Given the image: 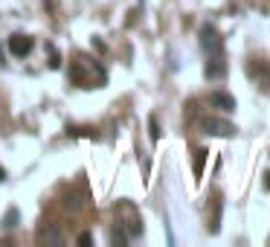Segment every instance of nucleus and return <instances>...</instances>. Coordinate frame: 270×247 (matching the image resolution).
<instances>
[{
	"instance_id": "obj_10",
	"label": "nucleus",
	"mask_w": 270,
	"mask_h": 247,
	"mask_svg": "<svg viewBox=\"0 0 270 247\" xmlns=\"http://www.w3.org/2000/svg\"><path fill=\"white\" fill-rule=\"evenodd\" d=\"M203 160H206V152H203V149H198V152H195V177L203 175Z\"/></svg>"
},
{
	"instance_id": "obj_12",
	"label": "nucleus",
	"mask_w": 270,
	"mask_h": 247,
	"mask_svg": "<svg viewBox=\"0 0 270 247\" xmlns=\"http://www.w3.org/2000/svg\"><path fill=\"white\" fill-rule=\"evenodd\" d=\"M47 50H49V67H52V70H59V67H61V53L52 47V44H49Z\"/></svg>"
},
{
	"instance_id": "obj_7",
	"label": "nucleus",
	"mask_w": 270,
	"mask_h": 247,
	"mask_svg": "<svg viewBox=\"0 0 270 247\" xmlns=\"http://www.w3.org/2000/svg\"><path fill=\"white\" fill-rule=\"evenodd\" d=\"M224 73H227V64H224V59H221V56H212L209 64H206V76H209V79H221Z\"/></svg>"
},
{
	"instance_id": "obj_17",
	"label": "nucleus",
	"mask_w": 270,
	"mask_h": 247,
	"mask_svg": "<svg viewBox=\"0 0 270 247\" xmlns=\"http://www.w3.org/2000/svg\"><path fill=\"white\" fill-rule=\"evenodd\" d=\"M3 180H6V169H0V183H3Z\"/></svg>"
},
{
	"instance_id": "obj_6",
	"label": "nucleus",
	"mask_w": 270,
	"mask_h": 247,
	"mask_svg": "<svg viewBox=\"0 0 270 247\" xmlns=\"http://www.w3.org/2000/svg\"><path fill=\"white\" fill-rule=\"evenodd\" d=\"M250 73H256L258 76V84H261V90L270 93V64L264 61H256V67H250Z\"/></svg>"
},
{
	"instance_id": "obj_15",
	"label": "nucleus",
	"mask_w": 270,
	"mask_h": 247,
	"mask_svg": "<svg viewBox=\"0 0 270 247\" xmlns=\"http://www.w3.org/2000/svg\"><path fill=\"white\" fill-rule=\"evenodd\" d=\"M79 244H82V247L93 244V235H90V233H82V235H79Z\"/></svg>"
},
{
	"instance_id": "obj_11",
	"label": "nucleus",
	"mask_w": 270,
	"mask_h": 247,
	"mask_svg": "<svg viewBox=\"0 0 270 247\" xmlns=\"http://www.w3.org/2000/svg\"><path fill=\"white\" fill-rule=\"evenodd\" d=\"M148 134H151V140H154V142L160 140V122H157V117H154V114L148 117Z\"/></svg>"
},
{
	"instance_id": "obj_13",
	"label": "nucleus",
	"mask_w": 270,
	"mask_h": 247,
	"mask_svg": "<svg viewBox=\"0 0 270 247\" xmlns=\"http://www.w3.org/2000/svg\"><path fill=\"white\" fill-rule=\"evenodd\" d=\"M3 227H9V230H12V227H18V210H9L6 212V218H3Z\"/></svg>"
},
{
	"instance_id": "obj_16",
	"label": "nucleus",
	"mask_w": 270,
	"mask_h": 247,
	"mask_svg": "<svg viewBox=\"0 0 270 247\" xmlns=\"http://www.w3.org/2000/svg\"><path fill=\"white\" fill-rule=\"evenodd\" d=\"M264 189H267V192H270V172H267V175H264Z\"/></svg>"
},
{
	"instance_id": "obj_9",
	"label": "nucleus",
	"mask_w": 270,
	"mask_h": 247,
	"mask_svg": "<svg viewBox=\"0 0 270 247\" xmlns=\"http://www.w3.org/2000/svg\"><path fill=\"white\" fill-rule=\"evenodd\" d=\"M70 82L73 84H82V87H90V84H87V76H84V70L79 67V64H73V67H70Z\"/></svg>"
},
{
	"instance_id": "obj_14",
	"label": "nucleus",
	"mask_w": 270,
	"mask_h": 247,
	"mask_svg": "<svg viewBox=\"0 0 270 247\" xmlns=\"http://www.w3.org/2000/svg\"><path fill=\"white\" fill-rule=\"evenodd\" d=\"M111 238H114V244H128V233H125L122 227H117V230H114V235H111Z\"/></svg>"
},
{
	"instance_id": "obj_1",
	"label": "nucleus",
	"mask_w": 270,
	"mask_h": 247,
	"mask_svg": "<svg viewBox=\"0 0 270 247\" xmlns=\"http://www.w3.org/2000/svg\"><path fill=\"white\" fill-rule=\"evenodd\" d=\"M200 47L206 50L209 56H221V50H224V41L221 35H218V29L215 26H200Z\"/></svg>"
},
{
	"instance_id": "obj_8",
	"label": "nucleus",
	"mask_w": 270,
	"mask_h": 247,
	"mask_svg": "<svg viewBox=\"0 0 270 247\" xmlns=\"http://www.w3.org/2000/svg\"><path fill=\"white\" fill-rule=\"evenodd\" d=\"M221 210H224V204H221V198H215L212 201V218H209V233H218L221 230Z\"/></svg>"
},
{
	"instance_id": "obj_4",
	"label": "nucleus",
	"mask_w": 270,
	"mask_h": 247,
	"mask_svg": "<svg viewBox=\"0 0 270 247\" xmlns=\"http://www.w3.org/2000/svg\"><path fill=\"white\" fill-rule=\"evenodd\" d=\"M209 105L218 108V111H235V99L224 90H212L209 93Z\"/></svg>"
},
{
	"instance_id": "obj_5",
	"label": "nucleus",
	"mask_w": 270,
	"mask_h": 247,
	"mask_svg": "<svg viewBox=\"0 0 270 247\" xmlns=\"http://www.w3.org/2000/svg\"><path fill=\"white\" fill-rule=\"evenodd\" d=\"M38 244H52V247H59L64 238H61V233H59V227H41L38 230Z\"/></svg>"
},
{
	"instance_id": "obj_2",
	"label": "nucleus",
	"mask_w": 270,
	"mask_h": 247,
	"mask_svg": "<svg viewBox=\"0 0 270 247\" xmlns=\"http://www.w3.org/2000/svg\"><path fill=\"white\" fill-rule=\"evenodd\" d=\"M200 128L206 131V134H215V137H230V134H235L233 122L218 119V117H203V119H200Z\"/></svg>"
},
{
	"instance_id": "obj_3",
	"label": "nucleus",
	"mask_w": 270,
	"mask_h": 247,
	"mask_svg": "<svg viewBox=\"0 0 270 247\" xmlns=\"http://www.w3.org/2000/svg\"><path fill=\"white\" fill-rule=\"evenodd\" d=\"M9 53H12V56H18V59L29 56V53H32V38H29V35H21V32H15V35L9 38Z\"/></svg>"
}]
</instances>
